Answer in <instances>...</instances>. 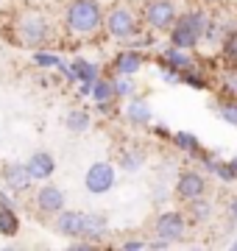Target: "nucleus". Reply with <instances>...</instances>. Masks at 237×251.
I'll list each match as a JSON object with an SVG mask.
<instances>
[{
    "label": "nucleus",
    "instance_id": "34",
    "mask_svg": "<svg viewBox=\"0 0 237 251\" xmlns=\"http://www.w3.org/2000/svg\"><path fill=\"white\" fill-rule=\"evenodd\" d=\"M195 3H198V6H218L220 0H195Z\"/></svg>",
    "mask_w": 237,
    "mask_h": 251
},
{
    "label": "nucleus",
    "instance_id": "7",
    "mask_svg": "<svg viewBox=\"0 0 237 251\" xmlns=\"http://www.w3.org/2000/svg\"><path fill=\"white\" fill-rule=\"evenodd\" d=\"M31 206H34V215L39 221H50V218L67 206V196L64 190L53 181H42L37 190H34V198H31Z\"/></svg>",
    "mask_w": 237,
    "mask_h": 251
},
{
    "label": "nucleus",
    "instance_id": "27",
    "mask_svg": "<svg viewBox=\"0 0 237 251\" xmlns=\"http://www.w3.org/2000/svg\"><path fill=\"white\" fill-rule=\"evenodd\" d=\"M170 140H173V145H176L182 153H187V156H195V153L201 151L198 137L190 134V131H176V134H170Z\"/></svg>",
    "mask_w": 237,
    "mask_h": 251
},
{
    "label": "nucleus",
    "instance_id": "31",
    "mask_svg": "<svg viewBox=\"0 0 237 251\" xmlns=\"http://www.w3.org/2000/svg\"><path fill=\"white\" fill-rule=\"evenodd\" d=\"M226 212H229V221L237 226V196L229 198V204H226Z\"/></svg>",
    "mask_w": 237,
    "mask_h": 251
},
{
    "label": "nucleus",
    "instance_id": "33",
    "mask_svg": "<svg viewBox=\"0 0 237 251\" xmlns=\"http://www.w3.org/2000/svg\"><path fill=\"white\" fill-rule=\"evenodd\" d=\"M154 134H156V137H165V140H167V137H170V131H167L165 126H154Z\"/></svg>",
    "mask_w": 237,
    "mask_h": 251
},
{
    "label": "nucleus",
    "instance_id": "35",
    "mask_svg": "<svg viewBox=\"0 0 237 251\" xmlns=\"http://www.w3.org/2000/svg\"><path fill=\"white\" fill-rule=\"evenodd\" d=\"M229 168H232V171H235V176H237V156H232V159H229Z\"/></svg>",
    "mask_w": 237,
    "mask_h": 251
},
{
    "label": "nucleus",
    "instance_id": "16",
    "mask_svg": "<svg viewBox=\"0 0 237 251\" xmlns=\"http://www.w3.org/2000/svg\"><path fill=\"white\" fill-rule=\"evenodd\" d=\"M109 237V218L106 212H84L81 218V240H90L95 246H103Z\"/></svg>",
    "mask_w": 237,
    "mask_h": 251
},
{
    "label": "nucleus",
    "instance_id": "36",
    "mask_svg": "<svg viewBox=\"0 0 237 251\" xmlns=\"http://www.w3.org/2000/svg\"><path fill=\"white\" fill-rule=\"evenodd\" d=\"M3 6H6V0H0V9H3Z\"/></svg>",
    "mask_w": 237,
    "mask_h": 251
},
{
    "label": "nucleus",
    "instance_id": "10",
    "mask_svg": "<svg viewBox=\"0 0 237 251\" xmlns=\"http://www.w3.org/2000/svg\"><path fill=\"white\" fill-rule=\"evenodd\" d=\"M0 187L14 193V196H28L34 190V179L28 176L25 162H6L0 168Z\"/></svg>",
    "mask_w": 237,
    "mask_h": 251
},
{
    "label": "nucleus",
    "instance_id": "23",
    "mask_svg": "<svg viewBox=\"0 0 237 251\" xmlns=\"http://www.w3.org/2000/svg\"><path fill=\"white\" fill-rule=\"evenodd\" d=\"M215 84H218L220 95L237 98V64H223V67H220V73L215 75Z\"/></svg>",
    "mask_w": 237,
    "mask_h": 251
},
{
    "label": "nucleus",
    "instance_id": "2",
    "mask_svg": "<svg viewBox=\"0 0 237 251\" xmlns=\"http://www.w3.org/2000/svg\"><path fill=\"white\" fill-rule=\"evenodd\" d=\"M62 31L73 42H90L103 34V3L100 0H67L62 9Z\"/></svg>",
    "mask_w": 237,
    "mask_h": 251
},
{
    "label": "nucleus",
    "instance_id": "22",
    "mask_svg": "<svg viewBox=\"0 0 237 251\" xmlns=\"http://www.w3.org/2000/svg\"><path fill=\"white\" fill-rule=\"evenodd\" d=\"M70 70L75 75V84H92V81L100 75V67L90 59H84V56H75L73 62H70Z\"/></svg>",
    "mask_w": 237,
    "mask_h": 251
},
{
    "label": "nucleus",
    "instance_id": "30",
    "mask_svg": "<svg viewBox=\"0 0 237 251\" xmlns=\"http://www.w3.org/2000/svg\"><path fill=\"white\" fill-rule=\"evenodd\" d=\"M118 249H123V251H140V249H148V243L142 240V237H128V240L120 243Z\"/></svg>",
    "mask_w": 237,
    "mask_h": 251
},
{
    "label": "nucleus",
    "instance_id": "14",
    "mask_svg": "<svg viewBox=\"0 0 237 251\" xmlns=\"http://www.w3.org/2000/svg\"><path fill=\"white\" fill-rule=\"evenodd\" d=\"M81 218L84 212L81 209H59L53 218H50V226H53V232L64 240H75V237H81Z\"/></svg>",
    "mask_w": 237,
    "mask_h": 251
},
{
    "label": "nucleus",
    "instance_id": "24",
    "mask_svg": "<svg viewBox=\"0 0 237 251\" xmlns=\"http://www.w3.org/2000/svg\"><path fill=\"white\" fill-rule=\"evenodd\" d=\"M220 64H237V20L220 39Z\"/></svg>",
    "mask_w": 237,
    "mask_h": 251
},
{
    "label": "nucleus",
    "instance_id": "28",
    "mask_svg": "<svg viewBox=\"0 0 237 251\" xmlns=\"http://www.w3.org/2000/svg\"><path fill=\"white\" fill-rule=\"evenodd\" d=\"M109 78H112V87H115L118 100H126L131 95H137V81H134V75H109Z\"/></svg>",
    "mask_w": 237,
    "mask_h": 251
},
{
    "label": "nucleus",
    "instance_id": "5",
    "mask_svg": "<svg viewBox=\"0 0 237 251\" xmlns=\"http://www.w3.org/2000/svg\"><path fill=\"white\" fill-rule=\"evenodd\" d=\"M190 234V221L184 215V209H162L151 221V237H159L167 246H179Z\"/></svg>",
    "mask_w": 237,
    "mask_h": 251
},
{
    "label": "nucleus",
    "instance_id": "3",
    "mask_svg": "<svg viewBox=\"0 0 237 251\" xmlns=\"http://www.w3.org/2000/svg\"><path fill=\"white\" fill-rule=\"evenodd\" d=\"M145 28L140 23V9L134 0H112L103 6V34L112 42L131 45Z\"/></svg>",
    "mask_w": 237,
    "mask_h": 251
},
{
    "label": "nucleus",
    "instance_id": "21",
    "mask_svg": "<svg viewBox=\"0 0 237 251\" xmlns=\"http://www.w3.org/2000/svg\"><path fill=\"white\" fill-rule=\"evenodd\" d=\"M23 229V218H20V209H9V206H0V237L6 240H14Z\"/></svg>",
    "mask_w": 237,
    "mask_h": 251
},
{
    "label": "nucleus",
    "instance_id": "4",
    "mask_svg": "<svg viewBox=\"0 0 237 251\" xmlns=\"http://www.w3.org/2000/svg\"><path fill=\"white\" fill-rule=\"evenodd\" d=\"M207 20H210V11L204 6H195L190 11H182L176 14L173 25L167 28V39L173 48H182V50H195L204 39V28H207Z\"/></svg>",
    "mask_w": 237,
    "mask_h": 251
},
{
    "label": "nucleus",
    "instance_id": "29",
    "mask_svg": "<svg viewBox=\"0 0 237 251\" xmlns=\"http://www.w3.org/2000/svg\"><path fill=\"white\" fill-rule=\"evenodd\" d=\"M0 206H9V209H20V196L9 193V190L0 187Z\"/></svg>",
    "mask_w": 237,
    "mask_h": 251
},
{
    "label": "nucleus",
    "instance_id": "1",
    "mask_svg": "<svg viewBox=\"0 0 237 251\" xmlns=\"http://www.w3.org/2000/svg\"><path fill=\"white\" fill-rule=\"evenodd\" d=\"M6 39L14 42L17 48L25 50H37V48H50L59 39V28L53 17L45 9L37 6H25L9 14V25H6Z\"/></svg>",
    "mask_w": 237,
    "mask_h": 251
},
{
    "label": "nucleus",
    "instance_id": "19",
    "mask_svg": "<svg viewBox=\"0 0 237 251\" xmlns=\"http://www.w3.org/2000/svg\"><path fill=\"white\" fill-rule=\"evenodd\" d=\"M159 64H165V67H170L176 73H184V70H190V67H195V59L190 56V50H182V48L170 45L167 50H162Z\"/></svg>",
    "mask_w": 237,
    "mask_h": 251
},
{
    "label": "nucleus",
    "instance_id": "32",
    "mask_svg": "<svg viewBox=\"0 0 237 251\" xmlns=\"http://www.w3.org/2000/svg\"><path fill=\"white\" fill-rule=\"evenodd\" d=\"M92 84H78V98H90Z\"/></svg>",
    "mask_w": 237,
    "mask_h": 251
},
{
    "label": "nucleus",
    "instance_id": "25",
    "mask_svg": "<svg viewBox=\"0 0 237 251\" xmlns=\"http://www.w3.org/2000/svg\"><path fill=\"white\" fill-rule=\"evenodd\" d=\"M31 64L39 70H56L62 64V56L50 48H37V50H31Z\"/></svg>",
    "mask_w": 237,
    "mask_h": 251
},
{
    "label": "nucleus",
    "instance_id": "20",
    "mask_svg": "<svg viewBox=\"0 0 237 251\" xmlns=\"http://www.w3.org/2000/svg\"><path fill=\"white\" fill-rule=\"evenodd\" d=\"M64 128H67L70 134H87V131L92 128L90 109H84V106L67 109V115H64Z\"/></svg>",
    "mask_w": 237,
    "mask_h": 251
},
{
    "label": "nucleus",
    "instance_id": "26",
    "mask_svg": "<svg viewBox=\"0 0 237 251\" xmlns=\"http://www.w3.org/2000/svg\"><path fill=\"white\" fill-rule=\"evenodd\" d=\"M215 112H218V117L223 123L237 128V98H229V95H220L218 92V98H215Z\"/></svg>",
    "mask_w": 237,
    "mask_h": 251
},
{
    "label": "nucleus",
    "instance_id": "12",
    "mask_svg": "<svg viewBox=\"0 0 237 251\" xmlns=\"http://www.w3.org/2000/svg\"><path fill=\"white\" fill-rule=\"evenodd\" d=\"M56 156L50 151H45V148H39V151H34L31 156L25 159V171L28 176L34 179V184H42V181H50L56 176Z\"/></svg>",
    "mask_w": 237,
    "mask_h": 251
},
{
    "label": "nucleus",
    "instance_id": "11",
    "mask_svg": "<svg viewBox=\"0 0 237 251\" xmlns=\"http://www.w3.org/2000/svg\"><path fill=\"white\" fill-rule=\"evenodd\" d=\"M145 53L140 50V48H131L126 45L123 50H118V53L112 56L109 62V75H137L142 67H145Z\"/></svg>",
    "mask_w": 237,
    "mask_h": 251
},
{
    "label": "nucleus",
    "instance_id": "9",
    "mask_svg": "<svg viewBox=\"0 0 237 251\" xmlns=\"http://www.w3.org/2000/svg\"><path fill=\"white\" fill-rule=\"evenodd\" d=\"M207 193H210V181H207V176L201 171H182L173 181V198L182 206L201 196H207Z\"/></svg>",
    "mask_w": 237,
    "mask_h": 251
},
{
    "label": "nucleus",
    "instance_id": "6",
    "mask_svg": "<svg viewBox=\"0 0 237 251\" xmlns=\"http://www.w3.org/2000/svg\"><path fill=\"white\" fill-rule=\"evenodd\" d=\"M137 9L142 28L151 34H167V28L173 25L176 14H179L173 0H142L137 3Z\"/></svg>",
    "mask_w": 237,
    "mask_h": 251
},
{
    "label": "nucleus",
    "instance_id": "18",
    "mask_svg": "<svg viewBox=\"0 0 237 251\" xmlns=\"http://www.w3.org/2000/svg\"><path fill=\"white\" fill-rule=\"evenodd\" d=\"M184 215H187L190 226H207L210 224L212 218H215V201L210 198V193L195 198V201H190V204H184Z\"/></svg>",
    "mask_w": 237,
    "mask_h": 251
},
{
    "label": "nucleus",
    "instance_id": "13",
    "mask_svg": "<svg viewBox=\"0 0 237 251\" xmlns=\"http://www.w3.org/2000/svg\"><path fill=\"white\" fill-rule=\"evenodd\" d=\"M123 120L131 128H151L154 109H151V103L142 95H131V98H126V106H123Z\"/></svg>",
    "mask_w": 237,
    "mask_h": 251
},
{
    "label": "nucleus",
    "instance_id": "17",
    "mask_svg": "<svg viewBox=\"0 0 237 251\" xmlns=\"http://www.w3.org/2000/svg\"><path fill=\"white\" fill-rule=\"evenodd\" d=\"M90 100L95 103L98 112H112L115 103H118V95H115V87H112V78L109 75H98L92 81V90H90Z\"/></svg>",
    "mask_w": 237,
    "mask_h": 251
},
{
    "label": "nucleus",
    "instance_id": "37",
    "mask_svg": "<svg viewBox=\"0 0 237 251\" xmlns=\"http://www.w3.org/2000/svg\"><path fill=\"white\" fill-rule=\"evenodd\" d=\"M232 249H237V240H235V243H232Z\"/></svg>",
    "mask_w": 237,
    "mask_h": 251
},
{
    "label": "nucleus",
    "instance_id": "15",
    "mask_svg": "<svg viewBox=\"0 0 237 251\" xmlns=\"http://www.w3.org/2000/svg\"><path fill=\"white\" fill-rule=\"evenodd\" d=\"M115 165H118L123 173H140L148 165V148L145 145H140V143H126L118 151Z\"/></svg>",
    "mask_w": 237,
    "mask_h": 251
},
{
    "label": "nucleus",
    "instance_id": "8",
    "mask_svg": "<svg viewBox=\"0 0 237 251\" xmlns=\"http://www.w3.org/2000/svg\"><path fill=\"white\" fill-rule=\"evenodd\" d=\"M115 184H118V165L115 162H92L84 173V190L90 196H106Z\"/></svg>",
    "mask_w": 237,
    "mask_h": 251
}]
</instances>
